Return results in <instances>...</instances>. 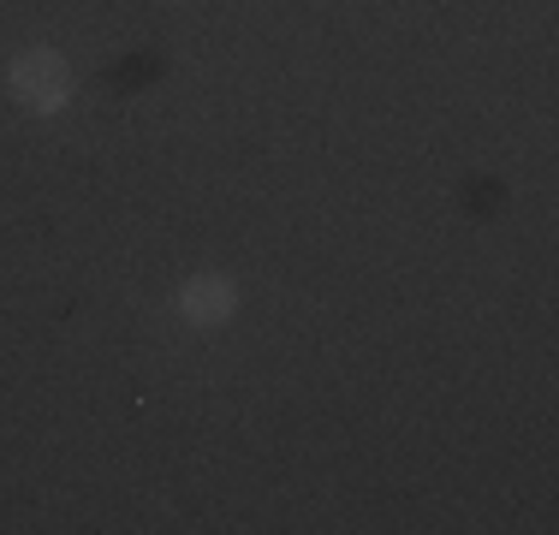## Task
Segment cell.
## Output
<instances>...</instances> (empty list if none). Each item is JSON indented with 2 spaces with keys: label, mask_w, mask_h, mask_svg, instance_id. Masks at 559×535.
<instances>
[{
  "label": "cell",
  "mask_w": 559,
  "mask_h": 535,
  "mask_svg": "<svg viewBox=\"0 0 559 535\" xmlns=\"http://www.w3.org/2000/svg\"><path fill=\"white\" fill-rule=\"evenodd\" d=\"M7 90H12V102L31 107V114H60V107L72 102V66H66L55 48H24L7 60Z\"/></svg>",
  "instance_id": "cell-1"
},
{
  "label": "cell",
  "mask_w": 559,
  "mask_h": 535,
  "mask_svg": "<svg viewBox=\"0 0 559 535\" xmlns=\"http://www.w3.org/2000/svg\"><path fill=\"white\" fill-rule=\"evenodd\" d=\"M233 310H238L233 280H221V274H197V280H185V292H179V316L191 321V328H221V321H233Z\"/></svg>",
  "instance_id": "cell-2"
}]
</instances>
